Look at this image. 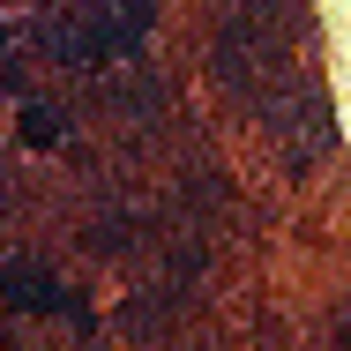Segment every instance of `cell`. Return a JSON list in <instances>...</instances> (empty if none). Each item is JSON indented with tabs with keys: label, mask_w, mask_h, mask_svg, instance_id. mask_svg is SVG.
Masks as SVG:
<instances>
[{
	"label": "cell",
	"mask_w": 351,
	"mask_h": 351,
	"mask_svg": "<svg viewBox=\"0 0 351 351\" xmlns=\"http://www.w3.org/2000/svg\"><path fill=\"white\" fill-rule=\"evenodd\" d=\"M0 291H8V299H23V306H53V314H82V306H75V299H68V291H60L53 277H30V269H0Z\"/></svg>",
	"instance_id": "6da1fadb"
},
{
	"label": "cell",
	"mask_w": 351,
	"mask_h": 351,
	"mask_svg": "<svg viewBox=\"0 0 351 351\" xmlns=\"http://www.w3.org/2000/svg\"><path fill=\"white\" fill-rule=\"evenodd\" d=\"M23 135H30V142H60V120H53V112H38V105H30V112H23Z\"/></svg>",
	"instance_id": "7a4b0ae2"
}]
</instances>
